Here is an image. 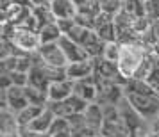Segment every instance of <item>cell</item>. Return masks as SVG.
I'll list each match as a JSON object with an SVG mask.
<instances>
[{"mask_svg": "<svg viewBox=\"0 0 159 137\" xmlns=\"http://www.w3.org/2000/svg\"><path fill=\"white\" fill-rule=\"evenodd\" d=\"M120 55L116 61L118 71L125 80H147L154 71V61H152L150 50L141 41H129V43H120Z\"/></svg>", "mask_w": 159, "mask_h": 137, "instance_id": "cell-1", "label": "cell"}, {"mask_svg": "<svg viewBox=\"0 0 159 137\" xmlns=\"http://www.w3.org/2000/svg\"><path fill=\"white\" fill-rule=\"evenodd\" d=\"M125 98L136 112L150 125L159 116V96L157 94H125Z\"/></svg>", "mask_w": 159, "mask_h": 137, "instance_id": "cell-2", "label": "cell"}, {"mask_svg": "<svg viewBox=\"0 0 159 137\" xmlns=\"http://www.w3.org/2000/svg\"><path fill=\"white\" fill-rule=\"evenodd\" d=\"M13 45L16 46V50L20 54H27V55H32L39 50L41 46V41H39V36H38L36 30L30 29H22V27H15L13 34L9 37Z\"/></svg>", "mask_w": 159, "mask_h": 137, "instance_id": "cell-3", "label": "cell"}, {"mask_svg": "<svg viewBox=\"0 0 159 137\" xmlns=\"http://www.w3.org/2000/svg\"><path fill=\"white\" fill-rule=\"evenodd\" d=\"M29 98L25 94V87L11 86L9 89L2 91V109H9L11 112L18 114L20 110L29 107Z\"/></svg>", "mask_w": 159, "mask_h": 137, "instance_id": "cell-4", "label": "cell"}, {"mask_svg": "<svg viewBox=\"0 0 159 137\" xmlns=\"http://www.w3.org/2000/svg\"><path fill=\"white\" fill-rule=\"evenodd\" d=\"M98 96H97V103L106 107V105H118L120 101L125 98L123 93V86L116 84V82H98Z\"/></svg>", "mask_w": 159, "mask_h": 137, "instance_id": "cell-5", "label": "cell"}, {"mask_svg": "<svg viewBox=\"0 0 159 137\" xmlns=\"http://www.w3.org/2000/svg\"><path fill=\"white\" fill-rule=\"evenodd\" d=\"M38 55H39V59L43 61L45 64L52 66V68H61V70H65L66 66H68V61H66L59 43L41 45L39 50H38Z\"/></svg>", "mask_w": 159, "mask_h": 137, "instance_id": "cell-6", "label": "cell"}, {"mask_svg": "<svg viewBox=\"0 0 159 137\" xmlns=\"http://www.w3.org/2000/svg\"><path fill=\"white\" fill-rule=\"evenodd\" d=\"M95 32L97 36L100 37L102 41L106 43H111V41H116V25H115V16L106 15V13H100L95 20Z\"/></svg>", "mask_w": 159, "mask_h": 137, "instance_id": "cell-7", "label": "cell"}, {"mask_svg": "<svg viewBox=\"0 0 159 137\" xmlns=\"http://www.w3.org/2000/svg\"><path fill=\"white\" fill-rule=\"evenodd\" d=\"M65 73H66V79L73 80V82L82 80V79H89V77H93V73H95L93 59H84V61L70 62L65 68Z\"/></svg>", "mask_w": 159, "mask_h": 137, "instance_id": "cell-8", "label": "cell"}, {"mask_svg": "<svg viewBox=\"0 0 159 137\" xmlns=\"http://www.w3.org/2000/svg\"><path fill=\"white\" fill-rule=\"evenodd\" d=\"M84 121H86V126H88L89 132H93V134H97V135H100L102 126H104V123H106L102 105H98L97 101H95V103H89L88 109L84 110Z\"/></svg>", "mask_w": 159, "mask_h": 137, "instance_id": "cell-9", "label": "cell"}, {"mask_svg": "<svg viewBox=\"0 0 159 137\" xmlns=\"http://www.w3.org/2000/svg\"><path fill=\"white\" fill-rule=\"evenodd\" d=\"M73 94L80 96V98L86 100L88 103H95V101H97V96H98V86H97L95 77L73 82Z\"/></svg>", "mask_w": 159, "mask_h": 137, "instance_id": "cell-10", "label": "cell"}, {"mask_svg": "<svg viewBox=\"0 0 159 137\" xmlns=\"http://www.w3.org/2000/svg\"><path fill=\"white\" fill-rule=\"evenodd\" d=\"M59 46H61V50L65 54L68 64H70V62H77V61H84V59H89L86 50H84L79 43H75L73 39H70L68 36H63L59 39Z\"/></svg>", "mask_w": 159, "mask_h": 137, "instance_id": "cell-11", "label": "cell"}, {"mask_svg": "<svg viewBox=\"0 0 159 137\" xmlns=\"http://www.w3.org/2000/svg\"><path fill=\"white\" fill-rule=\"evenodd\" d=\"M73 94V80L61 79L52 82L48 87V101H65Z\"/></svg>", "mask_w": 159, "mask_h": 137, "instance_id": "cell-12", "label": "cell"}, {"mask_svg": "<svg viewBox=\"0 0 159 137\" xmlns=\"http://www.w3.org/2000/svg\"><path fill=\"white\" fill-rule=\"evenodd\" d=\"M50 9L56 20H75L79 6L73 0H52Z\"/></svg>", "mask_w": 159, "mask_h": 137, "instance_id": "cell-13", "label": "cell"}, {"mask_svg": "<svg viewBox=\"0 0 159 137\" xmlns=\"http://www.w3.org/2000/svg\"><path fill=\"white\" fill-rule=\"evenodd\" d=\"M54 119H56V114H54L48 107H45L43 112L38 116V118L30 123L27 128L32 130V132H36V134H48V132H50V128H52V123H54Z\"/></svg>", "mask_w": 159, "mask_h": 137, "instance_id": "cell-14", "label": "cell"}, {"mask_svg": "<svg viewBox=\"0 0 159 137\" xmlns=\"http://www.w3.org/2000/svg\"><path fill=\"white\" fill-rule=\"evenodd\" d=\"M38 36H39L41 45H50V43H59V39L63 37V32L59 29L57 22H54V23H47L43 27H39Z\"/></svg>", "mask_w": 159, "mask_h": 137, "instance_id": "cell-15", "label": "cell"}, {"mask_svg": "<svg viewBox=\"0 0 159 137\" xmlns=\"http://www.w3.org/2000/svg\"><path fill=\"white\" fill-rule=\"evenodd\" d=\"M43 109L45 107H39V105H29V107H25L23 110H20V112L16 114L18 126H20V128H27L30 123H32L38 116L43 112Z\"/></svg>", "mask_w": 159, "mask_h": 137, "instance_id": "cell-16", "label": "cell"}, {"mask_svg": "<svg viewBox=\"0 0 159 137\" xmlns=\"http://www.w3.org/2000/svg\"><path fill=\"white\" fill-rule=\"evenodd\" d=\"M30 11H32V15H34V18H36V22H38L39 27H43L47 23L57 22L56 16H54V13H52V9H50V4H48V6H32Z\"/></svg>", "mask_w": 159, "mask_h": 137, "instance_id": "cell-17", "label": "cell"}, {"mask_svg": "<svg viewBox=\"0 0 159 137\" xmlns=\"http://www.w3.org/2000/svg\"><path fill=\"white\" fill-rule=\"evenodd\" d=\"M123 9L132 18H147V15H145V0H125Z\"/></svg>", "mask_w": 159, "mask_h": 137, "instance_id": "cell-18", "label": "cell"}, {"mask_svg": "<svg viewBox=\"0 0 159 137\" xmlns=\"http://www.w3.org/2000/svg\"><path fill=\"white\" fill-rule=\"evenodd\" d=\"M98 6H100V11L106 13V15L115 16L118 15L123 9V0H97Z\"/></svg>", "mask_w": 159, "mask_h": 137, "instance_id": "cell-19", "label": "cell"}, {"mask_svg": "<svg viewBox=\"0 0 159 137\" xmlns=\"http://www.w3.org/2000/svg\"><path fill=\"white\" fill-rule=\"evenodd\" d=\"M68 132H72L68 119H66V118H56L48 134H50V135H59V134H68Z\"/></svg>", "mask_w": 159, "mask_h": 137, "instance_id": "cell-20", "label": "cell"}, {"mask_svg": "<svg viewBox=\"0 0 159 137\" xmlns=\"http://www.w3.org/2000/svg\"><path fill=\"white\" fill-rule=\"evenodd\" d=\"M145 15L150 22L159 20V0H145Z\"/></svg>", "mask_w": 159, "mask_h": 137, "instance_id": "cell-21", "label": "cell"}, {"mask_svg": "<svg viewBox=\"0 0 159 137\" xmlns=\"http://www.w3.org/2000/svg\"><path fill=\"white\" fill-rule=\"evenodd\" d=\"M120 46H122V45L118 43V41L107 43L106 45V50H104V57L107 59V61L116 62V61H118V55H120Z\"/></svg>", "mask_w": 159, "mask_h": 137, "instance_id": "cell-22", "label": "cell"}, {"mask_svg": "<svg viewBox=\"0 0 159 137\" xmlns=\"http://www.w3.org/2000/svg\"><path fill=\"white\" fill-rule=\"evenodd\" d=\"M147 80H148V84L154 87L156 94L159 96V66H157V68H154V71L150 73V77H148Z\"/></svg>", "mask_w": 159, "mask_h": 137, "instance_id": "cell-23", "label": "cell"}, {"mask_svg": "<svg viewBox=\"0 0 159 137\" xmlns=\"http://www.w3.org/2000/svg\"><path fill=\"white\" fill-rule=\"evenodd\" d=\"M148 128H150V134H159V116L148 125Z\"/></svg>", "mask_w": 159, "mask_h": 137, "instance_id": "cell-24", "label": "cell"}, {"mask_svg": "<svg viewBox=\"0 0 159 137\" xmlns=\"http://www.w3.org/2000/svg\"><path fill=\"white\" fill-rule=\"evenodd\" d=\"M52 0H30L32 6H48Z\"/></svg>", "mask_w": 159, "mask_h": 137, "instance_id": "cell-25", "label": "cell"}, {"mask_svg": "<svg viewBox=\"0 0 159 137\" xmlns=\"http://www.w3.org/2000/svg\"><path fill=\"white\" fill-rule=\"evenodd\" d=\"M73 137H100L97 134H91V132H86V134H79V135H73Z\"/></svg>", "mask_w": 159, "mask_h": 137, "instance_id": "cell-26", "label": "cell"}, {"mask_svg": "<svg viewBox=\"0 0 159 137\" xmlns=\"http://www.w3.org/2000/svg\"><path fill=\"white\" fill-rule=\"evenodd\" d=\"M136 137H150V135H148V134H147V135H136Z\"/></svg>", "mask_w": 159, "mask_h": 137, "instance_id": "cell-27", "label": "cell"}, {"mask_svg": "<svg viewBox=\"0 0 159 137\" xmlns=\"http://www.w3.org/2000/svg\"><path fill=\"white\" fill-rule=\"evenodd\" d=\"M157 45H159V41H157Z\"/></svg>", "mask_w": 159, "mask_h": 137, "instance_id": "cell-28", "label": "cell"}, {"mask_svg": "<svg viewBox=\"0 0 159 137\" xmlns=\"http://www.w3.org/2000/svg\"><path fill=\"white\" fill-rule=\"evenodd\" d=\"M123 2H125V0H123Z\"/></svg>", "mask_w": 159, "mask_h": 137, "instance_id": "cell-29", "label": "cell"}, {"mask_svg": "<svg viewBox=\"0 0 159 137\" xmlns=\"http://www.w3.org/2000/svg\"><path fill=\"white\" fill-rule=\"evenodd\" d=\"M100 137H102V135H100Z\"/></svg>", "mask_w": 159, "mask_h": 137, "instance_id": "cell-30", "label": "cell"}]
</instances>
